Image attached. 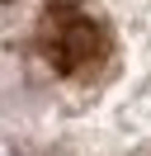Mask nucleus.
<instances>
[{
    "instance_id": "1",
    "label": "nucleus",
    "mask_w": 151,
    "mask_h": 156,
    "mask_svg": "<svg viewBox=\"0 0 151 156\" xmlns=\"http://www.w3.org/2000/svg\"><path fill=\"white\" fill-rule=\"evenodd\" d=\"M109 24L99 10H90L85 0H47L43 19H38V57L57 71V76L76 80L90 76L104 57H109Z\"/></svg>"
}]
</instances>
